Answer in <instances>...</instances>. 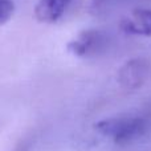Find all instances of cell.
<instances>
[{"instance_id":"cell-1","label":"cell","mask_w":151,"mask_h":151,"mask_svg":"<svg viewBox=\"0 0 151 151\" xmlns=\"http://www.w3.org/2000/svg\"><path fill=\"white\" fill-rule=\"evenodd\" d=\"M149 129V121L137 115H119L99 121L96 130L114 143H129L141 138Z\"/></svg>"},{"instance_id":"cell-2","label":"cell","mask_w":151,"mask_h":151,"mask_svg":"<svg viewBox=\"0 0 151 151\" xmlns=\"http://www.w3.org/2000/svg\"><path fill=\"white\" fill-rule=\"evenodd\" d=\"M106 36L99 29H88L78 35L76 39L68 42L66 49L76 57L88 58L97 56L106 45Z\"/></svg>"},{"instance_id":"cell-3","label":"cell","mask_w":151,"mask_h":151,"mask_svg":"<svg viewBox=\"0 0 151 151\" xmlns=\"http://www.w3.org/2000/svg\"><path fill=\"white\" fill-rule=\"evenodd\" d=\"M150 76V65L145 58H133L123 64L118 72V82L122 88L134 90L146 82Z\"/></svg>"},{"instance_id":"cell-4","label":"cell","mask_w":151,"mask_h":151,"mask_svg":"<svg viewBox=\"0 0 151 151\" xmlns=\"http://www.w3.org/2000/svg\"><path fill=\"white\" fill-rule=\"evenodd\" d=\"M121 29L133 36H151V9L138 8L131 11L121 21Z\"/></svg>"},{"instance_id":"cell-5","label":"cell","mask_w":151,"mask_h":151,"mask_svg":"<svg viewBox=\"0 0 151 151\" xmlns=\"http://www.w3.org/2000/svg\"><path fill=\"white\" fill-rule=\"evenodd\" d=\"M73 0H39L35 5V17L44 24H55L65 16Z\"/></svg>"},{"instance_id":"cell-6","label":"cell","mask_w":151,"mask_h":151,"mask_svg":"<svg viewBox=\"0 0 151 151\" xmlns=\"http://www.w3.org/2000/svg\"><path fill=\"white\" fill-rule=\"evenodd\" d=\"M15 12V3L12 0H0V25L11 20Z\"/></svg>"},{"instance_id":"cell-7","label":"cell","mask_w":151,"mask_h":151,"mask_svg":"<svg viewBox=\"0 0 151 151\" xmlns=\"http://www.w3.org/2000/svg\"><path fill=\"white\" fill-rule=\"evenodd\" d=\"M102 1H110V0H102Z\"/></svg>"}]
</instances>
